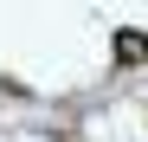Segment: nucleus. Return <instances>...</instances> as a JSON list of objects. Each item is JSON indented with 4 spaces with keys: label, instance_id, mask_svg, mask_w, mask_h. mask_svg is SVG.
Returning <instances> with one entry per match:
<instances>
[{
    "label": "nucleus",
    "instance_id": "1",
    "mask_svg": "<svg viewBox=\"0 0 148 142\" xmlns=\"http://www.w3.org/2000/svg\"><path fill=\"white\" fill-rule=\"evenodd\" d=\"M110 58H116L122 71L148 65V32H142V26H116V39H110Z\"/></svg>",
    "mask_w": 148,
    "mask_h": 142
}]
</instances>
